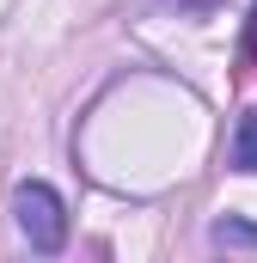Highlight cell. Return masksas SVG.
I'll return each mask as SVG.
<instances>
[{"instance_id":"1","label":"cell","mask_w":257,"mask_h":263,"mask_svg":"<svg viewBox=\"0 0 257 263\" xmlns=\"http://www.w3.org/2000/svg\"><path fill=\"white\" fill-rule=\"evenodd\" d=\"M12 220H19V233L31 239V251H43V257H56L67 245V208H62V196H56L43 178H25V184L12 190Z\"/></svg>"},{"instance_id":"2","label":"cell","mask_w":257,"mask_h":263,"mask_svg":"<svg viewBox=\"0 0 257 263\" xmlns=\"http://www.w3.org/2000/svg\"><path fill=\"white\" fill-rule=\"evenodd\" d=\"M208 239H214V245H239V251H257V220H245V214H221V220L208 227Z\"/></svg>"},{"instance_id":"3","label":"cell","mask_w":257,"mask_h":263,"mask_svg":"<svg viewBox=\"0 0 257 263\" xmlns=\"http://www.w3.org/2000/svg\"><path fill=\"white\" fill-rule=\"evenodd\" d=\"M233 165H239V172H257V110L239 117V135H233Z\"/></svg>"}]
</instances>
